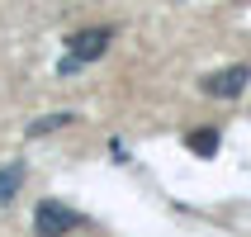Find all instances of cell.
Wrapping results in <instances>:
<instances>
[{
	"mask_svg": "<svg viewBox=\"0 0 251 237\" xmlns=\"http://www.w3.org/2000/svg\"><path fill=\"white\" fill-rule=\"evenodd\" d=\"M76 228H81V213L67 209L62 199H43L38 209H33V233L38 237H67Z\"/></svg>",
	"mask_w": 251,
	"mask_h": 237,
	"instance_id": "1",
	"label": "cell"
},
{
	"mask_svg": "<svg viewBox=\"0 0 251 237\" xmlns=\"http://www.w3.org/2000/svg\"><path fill=\"white\" fill-rule=\"evenodd\" d=\"M109 38H114V28H81V33H71L67 38V57H76V62H95V57L109 53Z\"/></svg>",
	"mask_w": 251,
	"mask_h": 237,
	"instance_id": "2",
	"label": "cell"
},
{
	"mask_svg": "<svg viewBox=\"0 0 251 237\" xmlns=\"http://www.w3.org/2000/svg\"><path fill=\"white\" fill-rule=\"evenodd\" d=\"M251 81V67H223V71H209L204 76V95L213 100H237Z\"/></svg>",
	"mask_w": 251,
	"mask_h": 237,
	"instance_id": "3",
	"label": "cell"
},
{
	"mask_svg": "<svg viewBox=\"0 0 251 237\" xmlns=\"http://www.w3.org/2000/svg\"><path fill=\"white\" fill-rule=\"evenodd\" d=\"M19 185H24V161H10V166H0V204H10L19 195Z\"/></svg>",
	"mask_w": 251,
	"mask_h": 237,
	"instance_id": "4",
	"label": "cell"
},
{
	"mask_svg": "<svg viewBox=\"0 0 251 237\" xmlns=\"http://www.w3.org/2000/svg\"><path fill=\"white\" fill-rule=\"evenodd\" d=\"M218 142H223V138H218V128H195V133L185 138V147H190L195 157H213V152H218Z\"/></svg>",
	"mask_w": 251,
	"mask_h": 237,
	"instance_id": "5",
	"label": "cell"
},
{
	"mask_svg": "<svg viewBox=\"0 0 251 237\" xmlns=\"http://www.w3.org/2000/svg\"><path fill=\"white\" fill-rule=\"evenodd\" d=\"M71 119H76V114H67V109L62 114H43L38 124H28V138H43V133H52V128H67Z\"/></svg>",
	"mask_w": 251,
	"mask_h": 237,
	"instance_id": "6",
	"label": "cell"
},
{
	"mask_svg": "<svg viewBox=\"0 0 251 237\" xmlns=\"http://www.w3.org/2000/svg\"><path fill=\"white\" fill-rule=\"evenodd\" d=\"M71 71H81V62H76V57H62V62H57V76H71Z\"/></svg>",
	"mask_w": 251,
	"mask_h": 237,
	"instance_id": "7",
	"label": "cell"
}]
</instances>
